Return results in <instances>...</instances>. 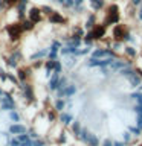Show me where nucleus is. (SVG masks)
Instances as JSON below:
<instances>
[{
	"mask_svg": "<svg viewBox=\"0 0 142 146\" xmlns=\"http://www.w3.org/2000/svg\"><path fill=\"white\" fill-rule=\"evenodd\" d=\"M23 32H25V29H23V26H21V21H15V23H11V25L6 26V34H8L11 43L20 41Z\"/></svg>",
	"mask_w": 142,
	"mask_h": 146,
	"instance_id": "obj_1",
	"label": "nucleus"
},
{
	"mask_svg": "<svg viewBox=\"0 0 142 146\" xmlns=\"http://www.w3.org/2000/svg\"><path fill=\"white\" fill-rule=\"evenodd\" d=\"M20 90H21V94L25 96V99L29 104L35 102V93H34V88H32V85L29 82H20Z\"/></svg>",
	"mask_w": 142,
	"mask_h": 146,
	"instance_id": "obj_2",
	"label": "nucleus"
},
{
	"mask_svg": "<svg viewBox=\"0 0 142 146\" xmlns=\"http://www.w3.org/2000/svg\"><path fill=\"white\" fill-rule=\"evenodd\" d=\"M128 32V27L125 25H122V23H118V25H115L113 27V32H112V36L115 41H124V36L127 35Z\"/></svg>",
	"mask_w": 142,
	"mask_h": 146,
	"instance_id": "obj_3",
	"label": "nucleus"
},
{
	"mask_svg": "<svg viewBox=\"0 0 142 146\" xmlns=\"http://www.w3.org/2000/svg\"><path fill=\"white\" fill-rule=\"evenodd\" d=\"M90 58H118V53L115 52L112 49H95L93 52H92Z\"/></svg>",
	"mask_w": 142,
	"mask_h": 146,
	"instance_id": "obj_4",
	"label": "nucleus"
},
{
	"mask_svg": "<svg viewBox=\"0 0 142 146\" xmlns=\"http://www.w3.org/2000/svg\"><path fill=\"white\" fill-rule=\"evenodd\" d=\"M90 35H92V38H93L95 41H101V40H104V36H105V32H107V26H104L102 23L101 25H95L93 29H90Z\"/></svg>",
	"mask_w": 142,
	"mask_h": 146,
	"instance_id": "obj_5",
	"label": "nucleus"
},
{
	"mask_svg": "<svg viewBox=\"0 0 142 146\" xmlns=\"http://www.w3.org/2000/svg\"><path fill=\"white\" fill-rule=\"evenodd\" d=\"M27 18H31V20L34 21L35 25H38V23L43 21V12H41L40 8L32 6V8L27 9Z\"/></svg>",
	"mask_w": 142,
	"mask_h": 146,
	"instance_id": "obj_6",
	"label": "nucleus"
},
{
	"mask_svg": "<svg viewBox=\"0 0 142 146\" xmlns=\"http://www.w3.org/2000/svg\"><path fill=\"white\" fill-rule=\"evenodd\" d=\"M48 21L50 23V25H66V23H67V18L64 17L61 12L54 11L50 15H48Z\"/></svg>",
	"mask_w": 142,
	"mask_h": 146,
	"instance_id": "obj_7",
	"label": "nucleus"
},
{
	"mask_svg": "<svg viewBox=\"0 0 142 146\" xmlns=\"http://www.w3.org/2000/svg\"><path fill=\"white\" fill-rule=\"evenodd\" d=\"M119 20H121V15H119V12L116 14H112V12H105V18L102 21L104 26H112V25H118Z\"/></svg>",
	"mask_w": 142,
	"mask_h": 146,
	"instance_id": "obj_8",
	"label": "nucleus"
},
{
	"mask_svg": "<svg viewBox=\"0 0 142 146\" xmlns=\"http://www.w3.org/2000/svg\"><path fill=\"white\" fill-rule=\"evenodd\" d=\"M8 131H9V134L18 135V134H25V132H27V128L18 122V123H12V125L8 128Z\"/></svg>",
	"mask_w": 142,
	"mask_h": 146,
	"instance_id": "obj_9",
	"label": "nucleus"
},
{
	"mask_svg": "<svg viewBox=\"0 0 142 146\" xmlns=\"http://www.w3.org/2000/svg\"><path fill=\"white\" fill-rule=\"evenodd\" d=\"M49 50H50V47L40 49L38 52H35V53H32V55H31V56H29V61H37V59H44V58H48Z\"/></svg>",
	"mask_w": 142,
	"mask_h": 146,
	"instance_id": "obj_10",
	"label": "nucleus"
},
{
	"mask_svg": "<svg viewBox=\"0 0 142 146\" xmlns=\"http://www.w3.org/2000/svg\"><path fill=\"white\" fill-rule=\"evenodd\" d=\"M0 102H2V105H0V110H3V111H11V110H15V102H14V100L6 99L5 96L0 99Z\"/></svg>",
	"mask_w": 142,
	"mask_h": 146,
	"instance_id": "obj_11",
	"label": "nucleus"
},
{
	"mask_svg": "<svg viewBox=\"0 0 142 146\" xmlns=\"http://www.w3.org/2000/svg\"><path fill=\"white\" fill-rule=\"evenodd\" d=\"M58 87H60V73L54 72V75L50 76V79H49V90L50 91H57Z\"/></svg>",
	"mask_w": 142,
	"mask_h": 146,
	"instance_id": "obj_12",
	"label": "nucleus"
},
{
	"mask_svg": "<svg viewBox=\"0 0 142 146\" xmlns=\"http://www.w3.org/2000/svg\"><path fill=\"white\" fill-rule=\"evenodd\" d=\"M130 66V61H121V59H113V62L110 64V68L112 70H115V72H119L121 68H124V67H128Z\"/></svg>",
	"mask_w": 142,
	"mask_h": 146,
	"instance_id": "obj_13",
	"label": "nucleus"
},
{
	"mask_svg": "<svg viewBox=\"0 0 142 146\" xmlns=\"http://www.w3.org/2000/svg\"><path fill=\"white\" fill-rule=\"evenodd\" d=\"M58 120L61 122L64 126H69V125H72V122H73V116L70 113H61L58 117Z\"/></svg>",
	"mask_w": 142,
	"mask_h": 146,
	"instance_id": "obj_14",
	"label": "nucleus"
},
{
	"mask_svg": "<svg viewBox=\"0 0 142 146\" xmlns=\"http://www.w3.org/2000/svg\"><path fill=\"white\" fill-rule=\"evenodd\" d=\"M29 72H31L29 68H26V70H25V68H17V78H18V81H20V82H26L27 78H29V75H31Z\"/></svg>",
	"mask_w": 142,
	"mask_h": 146,
	"instance_id": "obj_15",
	"label": "nucleus"
},
{
	"mask_svg": "<svg viewBox=\"0 0 142 146\" xmlns=\"http://www.w3.org/2000/svg\"><path fill=\"white\" fill-rule=\"evenodd\" d=\"M21 26H23V29H25V32H31V31H34V27H35V23L31 20V18H23L21 20Z\"/></svg>",
	"mask_w": 142,
	"mask_h": 146,
	"instance_id": "obj_16",
	"label": "nucleus"
},
{
	"mask_svg": "<svg viewBox=\"0 0 142 146\" xmlns=\"http://www.w3.org/2000/svg\"><path fill=\"white\" fill-rule=\"evenodd\" d=\"M72 31H73V34L70 35L72 38H78V40H82V38H84L86 34H84V29H82L81 26H73Z\"/></svg>",
	"mask_w": 142,
	"mask_h": 146,
	"instance_id": "obj_17",
	"label": "nucleus"
},
{
	"mask_svg": "<svg viewBox=\"0 0 142 146\" xmlns=\"http://www.w3.org/2000/svg\"><path fill=\"white\" fill-rule=\"evenodd\" d=\"M89 3L93 11H101L105 6V0H89Z\"/></svg>",
	"mask_w": 142,
	"mask_h": 146,
	"instance_id": "obj_18",
	"label": "nucleus"
},
{
	"mask_svg": "<svg viewBox=\"0 0 142 146\" xmlns=\"http://www.w3.org/2000/svg\"><path fill=\"white\" fill-rule=\"evenodd\" d=\"M3 61H5V64H6V67L18 68V61L12 56V55H9V56H5V58H3Z\"/></svg>",
	"mask_w": 142,
	"mask_h": 146,
	"instance_id": "obj_19",
	"label": "nucleus"
},
{
	"mask_svg": "<svg viewBox=\"0 0 142 146\" xmlns=\"http://www.w3.org/2000/svg\"><path fill=\"white\" fill-rule=\"evenodd\" d=\"M96 25V15L95 14H89V17H87V20H86V29L87 31H90V29H93Z\"/></svg>",
	"mask_w": 142,
	"mask_h": 146,
	"instance_id": "obj_20",
	"label": "nucleus"
},
{
	"mask_svg": "<svg viewBox=\"0 0 142 146\" xmlns=\"http://www.w3.org/2000/svg\"><path fill=\"white\" fill-rule=\"evenodd\" d=\"M84 145H87V146H99V140H98V137H96L93 132H90Z\"/></svg>",
	"mask_w": 142,
	"mask_h": 146,
	"instance_id": "obj_21",
	"label": "nucleus"
},
{
	"mask_svg": "<svg viewBox=\"0 0 142 146\" xmlns=\"http://www.w3.org/2000/svg\"><path fill=\"white\" fill-rule=\"evenodd\" d=\"M127 79H128V82H130L131 87H137V85H141V79H142V78L137 75V73H135V75L128 76Z\"/></svg>",
	"mask_w": 142,
	"mask_h": 146,
	"instance_id": "obj_22",
	"label": "nucleus"
},
{
	"mask_svg": "<svg viewBox=\"0 0 142 146\" xmlns=\"http://www.w3.org/2000/svg\"><path fill=\"white\" fill-rule=\"evenodd\" d=\"M54 108L57 110V111H63V110L66 108V100L61 99V98H57L54 102Z\"/></svg>",
	"mask_w": 142,
	"mask_h": 146,
	"instance_id": "obj_23",
	"label": "nucleus"
},
{
	"mask_svg": "<svg viewBox=\"0 0 142 146\" xmlns=\"http://www.w3.org/2000/svg\"><path fill=\"white\" fill-rule=\"evenodd\" d=\"M76 93V85L75 84H69L66 88H64V96L66 98H70V96H73Z\"/></svg>",
	"mask_w": 142,
	"mask_h": 146,
	"instance_id": "obj_24",
	"label": "nucleus"
},
{
	"mask_svg": "<svg viewBox=\"0 0 142 146\" xmlns=\"http://www.w3.org/2000/svg\"><path fill=\"white\" fill-rule=\"evenodd\" d=\"M124 53H125L128 58H136L137 50L133 47V46H127V47H124Z\"/></svg>",
	"mask_w": 142,
	"mask_h": 146,
	"instance_id": "obj_25",
	"label": "nucleus"
},
{
	"mask_svg": "<svg viewBox=\"0 0 142 146\" xmlns=\"http://www.w3.org/2000/svg\"><path fill=\"white\" fill-rule=\"evenodd\" d=\"M118 73H119L121 76H125V78H128V76L135 75L136 70H133V68H130V66H128V67H124V68H121V70H119Z\"/></svg>",
	"mask_w": 142,
	"mask_h": 146,
	"instance_id": "obj_26",
	"label": "nucleus"
},
{
	"mask_svg": "<svg viewBox=\"0 0 142 146\" xmlns=\"http://www.w3.org/2000/svg\"><path fill=\"white\" fill-rule=\"evenodd\" d=\"M8 117L11 119L12 122H15V123L20 122V114H18V113L15 111V110H11V111L8 113Z\"/></svg>",
	"mask_w": 142,
	"mask_h": 146,
	"instance_id": "obj_27",
	"label": "nucleus"
},
{
	"mask_svg": "<svg viewBox=\"0 0 142 146\" xmlns=\"http://www.w3.org/2000/svg\"><path fill=\"white\" fill-rule=\"evenodd\" d=\"M72 131H73V134L78 137V134H80V131H81V122L80 120H73L72 122Z\"/></svg>",
	"mask_w": 142,
	"mask_h": 146,
	"instance_id": "obj_28",
	"label": "nucleus"
},
{
	"mask_svg": "<svg viewBox=\"0 0 142 146\" xmlns=\"http://www.w3.org/2000/svg\"><path fill=\"white\" fill-rule=\"evenodd\" d=\"M40 9H41V12H43V15H50L55 9L52 8V6H49V5H43V6H40Z\"/></svg>",
	"mask_w": 142,
	"mask_h": 146,
	"instance_id": "obj_29",
	"label": "nucleus"
},
{
	"mask_svg": "<svg viewBox=\"0 0 142 146\" xmlns=\"http://www.w3.org/2000/svg\"><path fill=\"white\" fill-rule=\"evenodd\" d=\"M92 52V47H89V46H87V47H84V49H78L75 53V56H82V55H87V53H90Z\"/></svg>",
	"mask_w": 142,
	"mask_h": 146,
	"instance_id": "obj_30",
	"label": "nucleus"
},
{
	"mask_svg": "<svg viewBox=\"0 0 142 146\" xmlns=\"http://www.w3.org/2000/svg\"><path fill=\"white\" fill-rule=\"evenodd\" d=\"M128 131L131 132L135 137H139V135H142V129L139 126H128Z\"/></svg>",
	"mask_w": 142,
	"mask_h": 146,
	"instance_id": "obj_31",
	"label": "nucleus"
},
{
	"mask_svg": "<svg viewBox=\"0 0 142 146\" xmlns=\"http://www.w3.org/2000/svg\"><path fill=\"white\" fill-rule=\"evenodd\" d=\"M55 61H57V59H49V58H48V61H44V68H46V70H52V72H54Z\"/></svg>",
	"mask_w": 142,
	"mask_h": 146,
	"instance_id": "obj_32",
	"label": "nucleus"
},
{
	"mask_svg": "<svg viewBox=\"0 0 142 146\" xmlns=\"http://www.w3.org/2000/svg\"><path fill=\"white\" fill-rule=\"evenodd\" d=\"M48 119H49V122L50 123H54L55 120H57V110H49L48 111Z\"/></svg>",
	"mask_w": 142,
	"mask_h": 146,
	"instance_id": "obj_33",
	"label": "nucleus"
},
{
	"mask_svg": "<svg viewBox=\"0 0 142 146\" xmlns=\"http://www.w3.org/2000/svg\"><path fill=\"white\" fill-rule=\"evenodd\" d=\"M61 47H63L61 43H60V41H57V40H54L52 44H50V50H55V52H60V49H61Z\"/></svg>",
	"mask_w": 142,
	"mask_h": 146,
	"instance_id": "obj_34",
	"label": "nucleus"
},
{
	"mask_svg": "<svg viewBox=\"0 0 142 146\" xmlns=\"http://www.w3.org/2000/svg\"><path fill=\"white\" fill-rule=\"evenodd\" d=\"M17 139H18V141H20V143H25V141H29V140H31V137H29V134H27V132H25V134H18Z\"/></svg>",
	"mask_w": 142,
	"mask_h": 146,
	"instance_id": "obj_35",
	"label": "nucleus"
},
{
	"mask_svg": "<svg viewBox=\"0 0 142 146\" xmlns=\"http://www.w3.org/2000/svg\"><path fill=\"white\" fill-rule=\"evenodd\" d=\"M130 98L135 99L136 102H137V105H142V93H131Z\"/></svg>",
	"mask_w": 142,
	"mask_h": 146,
	"instance_id": "obj_36",
	"label": "nucleus"
},
{
	"mask_svg": "<svg viewBox=\"0 0 142 146\" xmlns=\"http://www.w3.org/2000/svg\"><path fill=\"white\" fill-rule=\"evenodd\" d=\"M131 140H133V134H131V132H130V131H128V132H124V143L128 145Z\"/></svg>",
	"mask_w": 142,
	"mask_h": 146,
	"instance_id": "obj_37",
	"label": "nucleus"
},
{
	"mask_svg": "<svg viewBox=\"0 0 142 146\" xmlns=\"http://www.w3.org/2000/svg\"><path fill=\"white\" fill-rule=\"evenodd\" d=\"M54 72L55 73H61L63 72V64H61V61H55V67H54Z\"/></svg>",
	"mask_w": 142,
	"mask_h": 146,
	"instance_id": "obj_38",
	"label": "nucleus"
},
{
	"mask_svg": "<svg viewBox=\"0 0 142 146\" xmlns=\"http://www.w3.org/2000/svg\"><path fill=\"white\" fill-rule=\"evenodd\" d=\"M11 55H12V56L17 59V61H20V59L23 58V55H21V52H20V50H18V49H14L12 52H11Z\"/></svg>",
	"mask_w": 142,
	"mask_h": 146,
	"instance_id": "obj_39",
	"label": "nucleus"
},
{
	"mask_svg": "<svg viewBox=\"0 0 142 146\" xmlns=\"http://www.w3.org/2000/svg\"><path fill=\"white\" fill-rule=\"evenodd\" d=\"M69 84H67V78H64V76H60V87L58 88H66Z\"/></svg>",
	"mask_w": 142,
	"mask_h": 146,
	"instance_id": "obj_40",
	"label": "nucleus"
},
{
	"mask_svg": "<svg viewBox=\"0 0 142 146\" xmlns=\"http://www.w3.org/2000/svg\"><path fill=\"white\" fill-rule=\"evenodd\" d=\"M32 143H34V146H46V141L41 140L40 137H38V139H34V140H32Z\"/></svg>",
	"mask_w": 142,
	"mask_h": 146,
	"instance_id": "obj_41",
	"label": "nucleus"
},
{
	"mask_svg": "<svg viewBox=\"0 0 142 146\" xmlns=\"http://www.w3.org/2000/svg\"><path fill=\"white\" fill-rule=\"evenodd\" d=\"M63 6L67 8V9H69V8L72 9L73 6H75V0H64V5H63Z\"/></svg>",
	"mask_w": 142,
	"mask_h": 146,
	"instance_id": "obj_42",
	"label": "nucleus"
},
{
	"mask_svg": "<svg viewBox=\"0 0 142 146\" xmlns=\"http://www.w3.org/2000/svg\"><path fill=\"white\" fill-rule=\"evenodd\" d=\"M124 41H127V43H135V38H133V35L130 34V32H127V35L124 36Z\"/></svg>",
	"mask_w": 142,
	"mask_h": 146,
	"instance_id": "obj_43",
	"label": "nucleus"
},
{
	"mask_svg": "<svg viewBox=\"0 0 142 146\" xmlns=\"http://www.w3.org/2000/svg\"><path fill=\"white\" fill-rule=\"evenodd\" d=\"M48 58L49 59H58V52H55V50H49Z\"/></svg>",
	"mask_w": 142,
	"mask_h": 146,
	"instance_id": "obj_44",
	"label": "nucleus"
},
{
	"mask_svg": "<svg viewBox=\"0 0 142 146\" xmlns=\"http://www.w3.org/2000/svg\"><path fill=\"white\" fill-rule=\"evenodd\" d=\"M112 49L115 50V52H118V50H121V41H115V43L112 44Z\"/></svg>",
	"mask_w": 142,
	"mask_h": 146,
	"instance_id": "obj_45",
	"label": "nucleus"
},
{
	"mask_svg": "<svg viewBox=\"0 0 142 146\" xmlns=\"http://www.w3.org/2000/svg\"><path fill=\"white\" fill-rule=\"evenodd\" d=\"M8 79L11 81V82H14V84H18V82H20V81H18V78H15L12 73H8Z\"/></svg>",
	"mask_w": 142,
	"mask_h": 146,
	"instance_id": "obj_46",
	"label": "nucleus"
},
{
	"mask_svg": "<svg viewBox=\"0 0 142 146\" xmlns=\"http://www.w3.org/2000/svg\"><path fill=\"white\" fill-rule=\"evenodd\" d=\"M0 79H2L3 82H6V81H8V73L5 72V70H0Z\"/></svg>",
	"mask_w": 142,
	"mask_h": 146,
	"instance_id": "obj_47",
	"label": "nucleus"
},
{
	"mask_svg": "<svg viewBox=\"0 0 142 146\" xmlns=\"http://www.w3.org/2000/svg\"><path fill=\"white\" fill-rule=\"evenodd\" d=\"M130 5H131V6H135V8H139L142 5V0H130Z\"/></svg>",
	"mask_w": 142,
	"mask_h": 146,
	"instance_id": "obj_48",
	"label": "nucleus"
},
{
	"mask_svg": "<svg viewBox=\"0 0 142 146\" xmlns=\"http://www.w3.org/2000/svg\"><path fill=\"white\" fill-rule=\"evenodd\" d=\"M29 137L34 140V139H38L40 134H38V132H35V131H32V129H29Z\"/></svg>",
	"mask_w": 142,
	"mask_h": 146,
	"instance_id": "obj_49",
	"label": "nucleus"
},
{
	"mask_svg": "<svg viewBox=\"0 0 142 146\" xmlns=\"http://www.w3.org/2000/svg\"><path fill=\"white\" fill-rule=\"evenodd\" d=\"M101 146H113V141L110 140V139H105L104 141H102V145Z\"/></svg>",
	"mask_w": 142,
	"mask_h": 146,
	"instance_id": "obj_50",
	"label": "nucleus"
},
{
	"mask_svg": "<svg viewBox=\"0 0 142 146\" xmlns=\"http://www.w3.org/2000/svg\"><path fill=\"white\" fill-rule=\"evenodd\" d=\"M137 20H141L142 21V5H141V6H139V11H137Z\"/></svg>",
	"mask_w": 142,
	"mask_h": 146,
	"instance_id": "obj_51",
	"label": "nucleus"
},
{
	"mask_svg": "<svg viewBox=\"0 0 142 146\" xmlns=\"http://www.w3.org/2000/svg\"><path fill=\"white\" fill-rule=\"evenodd\" d=\"M113 146H125V143H124V141H113Z\"/></svg>",
	"mask_w": 142,
	"mask_h": 146,
	"instance_id": "obj_52",
	"label": "nucleus"
},
{
	"mask_svg": "<svg viewBox=\"0 0 142 146\" xmlns=\"http://www.w3.org/2000/svg\"><path fill=\"white\" fill-rule=\"evenodd\" d=\"M3 9H6V5H5L3 0H0V11H3Z\"/></svg>",
	"mask_w": 142,
	"mask_h": 146,
	"instance_id": "obj_53",
	"label": "nucleus"
},
{
	"mask_svg": "<svg viewBox=\"0 0 142 146\" xmlns=\"http://www.w3.org/2000/svg\"><path fill=\"white\" fill-rule=\"evenodd\" d=\"M135 70H136V73H137V75H139V76L142 78V68H141V67H136Z\"/></svg>",
	"mask_w": 142,
	"mask_h": 146,
	"instance_id": "obj_54",
	"label": "nucleus"
},
{
	"mask_svg": "<svg viewBox=\"0 0 142 146\" xmlns=\"http://www.w3.org/2000/svg\"><path fill=\"white\" fill-rule=\"evenodd\" d=\"M84 3V0H75V6H81Z\"/></svg>",
	"mask_w": 142,
	"mask_h": 146,
	"instance_id": "obj_55",
	"label": "nucleus"
},
{
	"mask_svg": "<svg viewBox=\"0 0 142 146\" xmlns=\"http://www.w3.org/2000/svg\"><path fill=\"white\" fill-rule=\"evenodd\" d=\"M57 2H58L60 5H64V0H57Z\"/></svg>",
	"mask_w": 142,
	"mask_h": 146,
	"instance_id": "obj_56",
	"label": "nucleus"
},
{
	"mask_svg": "<svg viewBox=\"0 0 142 146\" xmlns=\"http://www.w3.org/2000/svg\"><path fill=\"white\" fill-rule=\"evenodd\" d=\"M3 93H5V91H3L2 88H0V96H3Z\"/></svg>",
	"mask_w": 142,
	"mask_h": 146,
	"instance_id": "obj_57",
	"label": "nucleus"
},
{
	"mask_svg": "<svg viewBox=\"0 0 142 146\" xmlns=\"http://www.w3.org/2000/svg\"><path fill=\"white\" fill-rule=\"evenodd\" d=\"M137 146H142V143H139V145H137Z\"/></svg>",
	"mask_w": 142,
	"mask_h": 146,
	"instance_id": "obj_58",
	"label": "nucleus"
},
{
	"mask_svg": "<svg viewBox=\"0 0 142 146\" xmlns=\"http://www.w3.org/2000/svg\"><path fill=\"white\" fill-rule=\"evenodd\" d=\"M70 146H72V145H70Z\"/></svg>",
	"mask_w": 142,
	"mask_h": 146,
	"instance_id": "obj_59",
	"label": "nucleus"
}]
</instances>
